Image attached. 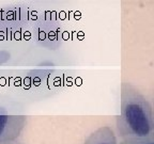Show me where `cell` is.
Segmentation results:
<instances>
[{"mask_svg": "<svg viewBox=\"0 0 154 144\" xmlns=\"http://www.w3.org/2000/svg\"><path fill=\"white\" fill-rule=\"evenodd\" d=\"M120 114L117 116V134L121 139L143 138L154 134L153 109L148 98L133 83H121Z\"/></svg>", "mask_w": 154, "mask_h": 144, "instance_id": "1", "label": "cell"}, {"mask_svg": "<svg viewBox=\"0 0 154 144\" xmlns=\"http://www.w3.org/2000/svg\"><path fill=\"white\" fill-rule=\"evenodd\" d=\"M26 125V115L0 113V144L19 139Z\"/></svg>", "mask_w": 154, "mask_h": 144, "instance_id": "2", "label": "cell"}, {"mask_svg": "<svg viewBox=\"0 0 154 144\" xmlns=\"http://www.w3.org/2000/svg\"><path fill=\"white\" fill-rule=\"evenodd\" d=\"M117 136L110 126H102L88 136L84 144H117Z\"/></svg>", "mask_w": 154, "mask_h": 144, "instance_id": "3", "label": "cell"}, {"mask_svg": "<svg viewBox=\"0 0 154 144\" xmlns=\"http://www.w3.org/2000/svg\"><path fill=\"white\" fill-rule=\"evenodd\" d=\"M117 144H154V134L143 138H125Z\"/></svg>", "mask_w": 154, "mask_h": 144, "instance_id": "4", "label": "cell"}, {"mask_svg": "<svg viewBox=\"0 0 154 144\" xmlns=\"http://www.w3.org/2000/svg\"><path fill=\"white\" fill-rule=\"evenodd\" d=\"M5 144H25L24 142L22 141V140H15V141H12V142H8V143H5Z\"/></svg>", "mask_w": 154, "mask_h": 144, "instance_id": "5", "label": "cell"}]
</instances>
